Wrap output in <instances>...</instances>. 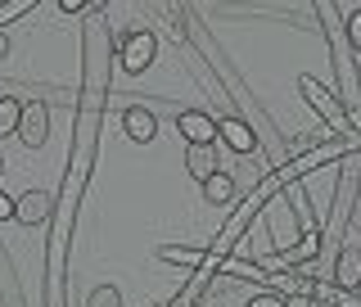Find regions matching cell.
I'll list each match as a JSON object with an SVG mask.
<instances>
[{
  "label": "cell",
  "mask_w": 361,
  "mask_h": 307,
  "mask_svg": "<svg viewBox=\"0 0 361 307\" xmlns=\"http://www.w3.org/2000/svg\"><path fill=\"white\" fill-rule=\"evenodd\" d=\"M298 90H302V100L325 118V131H357L353 113L343 109V100H338L330 86H321V77H298Z\"/></svg>",
  "instance_id": "1"
},
{
  "label": "cell",
  "mask_w": 361,
  "mask_h": 307,
  "mask_svg": "<svg viewBox=\"0 0 361 307\" xmlns=\"http://www.w3.org/2000/svg\"><path fill=\"white\" fill-rule=\"evenodd\" d=\"M158 59V37L149 28H131L127 37H122L118 45V64H122V73H131V77H140L145 68H154Z\"/></svg>",
  "instance_id": "2"
},
{
  "label": "cell",
  "mask_w": 361,
  "mask_h": 307,
  "mask_svg": "<svg viewBox=\"0 0 361 307\" xmlns=\"http://www.w3.org/2000/svg\"><path fill=\"white\" fill-rule=\"evenodd\" d=\"M18 140L27 145V150H41V145L50 140V104H45V100H32V104H23Z\"/></svg>",
  "instance_id": "3"
},
{
  "label": "cell",
  "mask_w": 361,
  "mask_h": 307,
  "mask_svg": "<svg viewBox=\"0 0 361 307\" xmlns=\"http://www.w3.org/2000/svg\"><path fill=\"white\" fill-rule=\"evenodd\" d=\"M217 140L231 154H257V127L248 118H217Z\"/></svg>",
  "instance_id": "4"
},
{
  "label": "cell",
  "mask_w": 361,
  "mask_h": 307,
  "mask_svg": "<svg viewBox=\"0 0 361 307\" xmlns=\"http://www.w3.org/2000/svg\"><path fill=\"white\" fill-rule=\"evenodd\" d=\"M176 131L185 136V145H217V118L203 113V109H180Z\"/></svg>",
  "instance_id": "5"
},
{
  "label": "cell",
  "mask_w": 361,
  "mask_h": 307,
  "mask_svg": "<svg viewBox=\"0 0 361 307\" xmlns=\"http://www.w3.org/2000/svg\"><path fill=\"white\" fill-rule=\"evenodd\" d=\"M50 217H54V199L45 195V190H27V195L14 199V222L27 226V231L32 226H45Z\"/></svg>",
  "instance_id": "6"
},
{
  "label": "cell",
  "mask_w": 361,
  "mask_h": 307,
  "mask_svg": "<svg viewBox=\"0 0 361 307\" xmlns=\"http://www.w3.org/2000/svg\"><path fill=\"white\" fill-rule=\"evenodd\" d=\"M330 285H334L338 294H357V289H361V248H353V244L338 248L334 271H330Z\"/></svg>",
  "instance_id": "7"
},
{
  "label": "cell",
  "mask_w": 361,
  "mask_h": 307,
  "mask_svg": "<svg viewBox=\"0 0 361 307\" xmlns=\"http://www.w3.org/2000/svg\"><path fill=\"white\" fill-rule=\"evenodd\" d=\"M122 131H127V140H135V145H149L154 136H158V118H154V109H145V104H127V109H122Z\"/></svg>",
  "instance_id": "8"
},
{
  "label": "cell",
  "mask_w": 361,
  "mask_h": 307,
  "mask_svg": "<svg viewBox=\"0 0 361 307\" xmlns=\"http://www.w3.org/2000/svg\"><path fill=\"white\" fill-rule=\"evenodd\" d=\"M321 258V226H307V231L293 240L285 253H276V263H285V267H302V263H316Z\"/></svg>",
  "instance_id": "9"
},
{
  "label": "cell",
  "mask_w": 361,
  "mask_h": 307,
  "mask_svg": "<svg viewBox=\"0 0 361 307\" xmlns=\"http://www.w3.org/2000/svg\"><path fill=\"white\" fill-rule=\"evenodd\" d=\"M185 172L199 181H208V176H217L221 172V163H217V145H185Z\"/></svg>",
  "instance_id": "10"
},
{
  "label": "cell",
  "mask_w": 361,
  "mask_h": 307,
  "mask_svg": "<svg viewBox=\"0 0 361 307\" xmlns=\"http://www.w3.org/2000/svg\"><path fill=\"white\" fill-rule=\"evenodd\" d=\"M158 258H163V263H172V267H185V271L208 267V248H180V244H163V248H158Z\"/></svg>",
  "instance_id": "11"
},
{
  "label": "cell",
  "mask_w": 361,
  "mask_h": 307,
  "mask_svg": "<svg viewBox=\"0 0 361 307\" xmlns=\"http://www.w3.org/2000/svg\"><path fill=\"white\" fill-rule=\"evenodd\" d=\"M203 199H208L212 208H231V203H235V176L231 172L208 176V181H203Z\"/></svg>",
  "instance_id": "12"
},
{
  "label": "cell",
  "mask_w": 361,
  "mask_h": 307,
  "mask_svg": "<svg viewBox=\"0 0 361 307\" xmlns=\"http://www.w3.org/2000/svg\"><path fill=\"white\" fill-rule=\"evenodd\" d=\"M18 122H23V100L0 95V136H18Z\"/></svg>",
  "instance_id": "13"
},
{
  "label": "cell",
  "mask_w": 361,
  "mask_h": 307,
  "mask_svg": "<svg viewBox=\"0 0 361 307\" xmlns=\"http://www.w3.org/2000/svg\"><path fill=\"white\" fill-rule=\"evenodd\" d=\"M86 307H122V294L113 289V285H95L86 294Z\"/></svg>",
  "instance_id": "14"
},
{
  "label": "cell",
  "mask_w": 361,
  "mask_h": 307,
  "mask_svg": "<svg viewBox=\"0 0 361 307\" xmlns=\"http://www.w3.org/2000/svg\"><path fill=\"white\" fill-rule=\"evenodd\" d=\"M343 41H348L353 54H361V9H353V14L343 18Z\"/></svg>",
  "instance_id": "15"
},
{
  "label": "cell",
  "mask_w": 361,
  "mask_h": 307,
  "mask_svg": "<svg viewBox=\"0 0 361 307\" xmlns=\"http://www.w3.org/2000/svg\"><path fill=\"white\" fill-rule=\"evenodd\" d=\"M244 307H289V299H285V294H276V289H267V294H253Z\"/></svg>",
  "instance_id": "16"
},
{
  "label": "cell",
  "mask_w": 361,
  "mask_h": 307,
  "mask_svg": "<svg viewBox=\"0 0 361 307\" xmlns=\"http://www.w3.org/2000/svg\"><path fill=\"white\" fill-rule=\"evenodd\" d=\"M0 222H14V199L0 190Z\"/></svg>",
  "instance_id": "17"
},
{
  "label": "cell",
  "mask_w": 361,
  "mask_h": 307,
  "mask_svg": "<svg viewBox=\"0 0 361 307\" xmlns=\"http://www.w3.org/2000/svg\"><path fill=\"white\" fill-rule=\"evenodd\" d=\"M5 59H9V37L0 32V64H5Z\"/></svg>",
  "instance_id": "18"
},
{
  "label": "cell",
  "mask_w": 361,
  "mask_h": 307,
  "mask_svg": "<svg viewBox=\"0 0 361 307\" xmlns=\"http://www.w3.org/2000/svg\"><path fill=\"white\" fill-rule=\"evenodd\" d=\"M353 226H357V231H361V203H357V208H353Z\"/></svg>",
  "instance_id": "19"
},
{
  "label": "cell",
  "mask_w": 361,
  "mask_h": 307,
  "mask_svg": "<svg viewBox=\"0 0 361 307\" xmlns=\"http://www.w3.org/2000/svg\"><path fill=\"white\" fill-rule=\"evenodd\" d=\"M289 307H312V299H289Z\"/></svg>",
  "instance_id": "20"
},
{
  "label": "cell",
  "mask_w": 361,
  "mask_h": 307,
  "mask_svg": "<svg viewBox=\"0 0 361 307\" xmlns=\"http://www.w3.org/2000/svg\"><path fill=\"white\" fill-rule=\"evenodd\" d=\"M0 181H5V158H0Z\"/></svg>",
  "instance_id": "21"
},
{
  "label": "cell",
  "mask_w": 361,
  "mask_h": 307,
  "mask_svg": "<svg viewBox=\"0 0 361 307\" xmlns=\"http://www.w3.org/2000/svg\"><path fill=\"white\" fill-rule=\"evenodd\" d=\"M149 307H158V303H149Z\"/></svg>",
  "instance_id": "22"
},
{
  "label": "cell",
  "mask_w": 361,
  "mask_h": 307,
  "mask_svg": "<svg viewBox=\"0 0 361 307\" xmlns=\"http://www.w3.org/2000/svg\"><path fill=\"white\" fill-rule=\"evenodd\" d=\"M357 294H361V289H357Z\"/></svg>",
  "instance_id": "23"
}]
</instances>
